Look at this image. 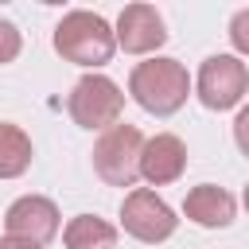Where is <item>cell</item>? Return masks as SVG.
I'll return each instance as SVG.
<instances>
[{"label":"cell","instance_id":"1","mask_svg":"<svg viewBox=\"0 0 249 249\" xmlns=\"http://www.w3.org/2000/svg\"><path fill=\"white\" fill-rule=\"evenodd\" d=\"M128 93L132 101L152 113V117H171L183 109L187 93H191V74L179 58H144L132 66L128 74Z\"/></svg>","mask_w":249,"mask_h":249},{"label":"cell","instance_id":"2","mask_svg":"<svg viewBox=\"0 0 249 249\" xmlns=\"http://www.w3.org/2000/svg\"><path fill=\"white\" fill-rule=\"evenodd\" d=\"M54 51L66 62H74V66H93L97 70V66H105L113 58L117 35H113V27H109L105 16L86 12V8H74L54 27Z\"/></svg>","mask_w":249,"mask_h":249},{"label":"cell","instance_id":"3","mask_svg":"<svg viewBox=\"0 0 249 249\" xmlns=\"http://www.w3.org/2000/svg\"><path fill=\"white\" fill-rule=\"evenodd\" d=\"M140 148H144L140 128L117 121L93 144V171L109 187H136V179H140Z\"/></svg>","mask_w":249,"mask_h":249},{"label":"cell","instance_id":"4","mask_svg":"<svg viewBox=\"0 0 249 249\" xmlns=\"http://www.w3.org/2000/svg\"><path fill=\"white\" fill-rule=\"evenodd\" d=\"M66 109H70V117H74V124H82V128H113L117 121H121V109H124V93H121V86L113 82V78H105V74H82L78 82H74V89H70V97H66Z\"/></svg>","mask_w":249,"mask_h":249},{"label":"cell","instance_id":"5","mask_svg":"<svg viewBox=\"0 0 249 249\" xmlns=\"http://www.w3.org/2000/svg\"><path fill=\"white\" fill-rule=\"evenodd\" d=\"M249 89V66L237 58V54H210L202 58L198 66V78H195V93L206 109L222 113V109H233Z\"/></svg>","mask_w":249,"mask_h":249},{"label":"cell","instance_id":"6","mask_svg":"<svg viewBox=\"0 0 249 249\" xmlns=\"http://www.w3.org/2000/svg\"><path fill=\"white\" fill-rule=\"evenodd\" d=\"M121 226H124L128 237H136L144 245H160V241H167L179 230V218L156 191L132 187L124 195V202H121Z\"/></svg>","mask_w":249,"mask_h":249},{"label":"cell","instance_id":"7","mask_svg":"<svg viewBox=\"0 0 249 249\" xmlns=\"http://www.w3.org/2000/svg\"><path fill=\"white\" fill-rule=\"evenodd\" d=\"M58 206L51 202V198H43V195H23V198H16L12 206H8V214H4V230H8V237H16V241H27V245H47V241H54L58 237Z\"/></svg>","mask_w":249,"mask_h":249},{"label":"cell","instance_id":"8","mask_svg":"<svg viewBox=\"0 0 249 249\" xmlns=\"http://www.w3.org/2000/svg\"><path fill=\"white\" fill-rule=\"evenodd\" d=\"M117 47L124 54H152L167 43V27H163V16L152 8V4H128L121 16H117Z\"/></svg>","mask_w":249,"mask_h":249},{"label":"cell","instance_id":"9","mask_svg":"<svg viewBox=\"0 0 249 249\" xmlns=\"http://www.w3.org/2000/svg\"><path fill=\"white\" fill-rule=\"evenodd\" d=\"M187 171V144L175 132H156L140 148V179L152 187H167Z\"/></svg>","mask_w":249,"mask_h":249},{"label":"cell","instance_id":"10","mask_svg":"<svg viewBox=\"0 0 249 249\" xmlns=\"http://www.w3.org/2000/svg\"><path fill=\"white\" fill-rule=\"evenodd\" d=\"M183 214H187L195 226H202V230H226V226L233 222V214H237V202H233V195H230L226 187L198 183V187L187 191Z\"/></svg>","mask_w":249,"mask_h":249},{"label":"cell","instance_id":"11","mask_svg":"<svg viewBox=\"0 0 249 249\" xmlns=\"http://www.w3.org/2000/svg\"><path fill=\"white\" fill-rule=\"evenodd\" d=\"M66 249H117V226L97 214H78L62 230Z\"/></svg>","mask_w":249,"mask_h":249},{"label":"cell","instance_id":"12","mask_svg":"<svg viewBox=\"0 0 249 249\" xmlns=\"http://www.w3.org/2000/svg\"><path fill=\"white\" fill-rule=\"evenodd\" d=\"M31 136L12 124V121H0V179H19L27 167H31Z\"/></svg>","mask_w":249,"mask_h":249},{"label":"cell","instance_id":"13","mask_svg":"<svg viewBox=\"0 0 249 249\" xmlns=\"http://www.w3.org/2000/svg\"><path fill=\"white\" fill-rule=\"evenodd\" d=\"M23 51V35L12 19H0V66L4 62H16V54Z\"/></svg>","mask_w":249,"mask_h":249},{"label":"cell","instance_id":"14","mask_svg":"<svg viewBox=\"0 0 249 249\" xmlns=\"http://www.w3.org/2000/svg\"><path fill=\"white\" fill-rule=\"evenodd\" d=\"M230 43H233L237 54L249 58V8H237L233 12V19H230Z\"/></svg>","mask_w":249,"mask_h":249},{"label":"cell","instance_id":"15","mask_svg":"<svg viewBox=\"0 0 249 249\" xmlns=\"http://www.w3.org/2000/svg\"><path fill=\"white\" fill-rule=\"evenodd\" d=\"M233 140H237L241 156L249 160V105H241V109H237V117H233Z\"/></svg>","mask_w":249,"mask_h":249},{"label":"cell","instance_id":"16","mask_svg":"<svg viewBox=\"0 0 249 249\" xmlns=\"http://www.w3.org/2000/svg\"><path fill=\"white\" fill-rule=\"evenodd\" d=\"M0 249H39V245H27V241H16V237H0Z\"/></svg>","mask_w":249,"mask_h":249},{"label":"cell","instance_id":"17","mask_svg":"<svg viewBox=\"0 0 249 249\" xmlns=\"http://www.w3.org/2000/svg\"><path fill=\"white\" fill-rule=\"evenodd\" d=\"M245 210H249V187H245Z\"/></svg>","mask_w":249,"mask_h":249}]
</instances>
